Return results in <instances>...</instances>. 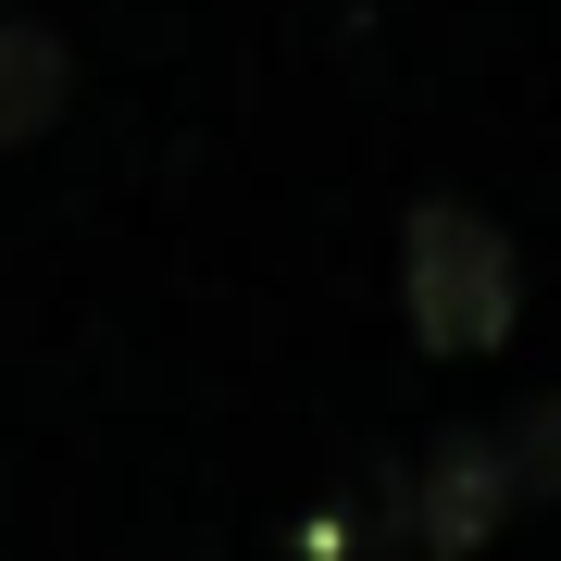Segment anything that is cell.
Listing matches in <instances>:
<instances>
[{
    "label": "cell",
    "mask_w": 561,
    "mask_h": 561,
    "mask_svg": "<svg viewBox=\"0 0 561 561\" xmlns=\"http://www.w3.org/2000/svg\"><path fill=\"white\" fill-rule=\"evenodd\" d=\"M512 461H524V486H537V500H561V400H537L512 424Z\"/></svg>",
    "instance_id": "obj_4"
},
{
    "label": "cell",
    "mask_w": 561,
    "mask_h": 561,
    "mask_svg": "<svg viewBox=\"0 0 561 561\" xmlns=\"http://www.w3.org/2000/svg\"><path fill=\"white\" fill-rule=\"evenodd\" d=\"M62 101H76V50L38 13H0V150H38L62 125Z\"/></svg>",
    "instance_id": "obj_3"
},
{
    "label": "cell",
    "mask_w": 561,
    "mask_h": 561,
    "mask_svg": "<svg viewBox=\"0 0 561 561\" xmlns=\"http://www.w3.org/2000/svg\"><path fill=\"white\" fill-rule=\"evenodd\" d=\"M524 500H537V486H524V461H512V424H449L437 449H412L400 474H387V537L412 561H474Z\"/></svg>",
    "instance_id": "obj_2"
},
{
    "label": "cell",
    "mask_w": 561,
    "mask_h": 561,
    "mask_svg": "<svg viewBox=\"0 0 561 561\" xmlns=\"http://www.w3.org/2000/svg\"><path fill=\"white\" fill-rule=\"evenodd\" d=\"M400 312L437 362H486L524 324V262L474 201H424L400 225Z\"/></svg>",
    "instance_id": "obj_1"
}]
</instances>
